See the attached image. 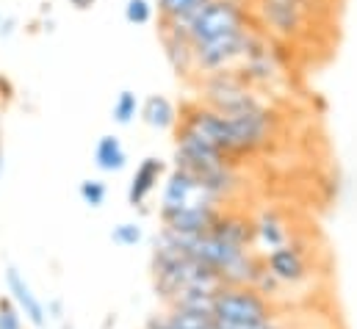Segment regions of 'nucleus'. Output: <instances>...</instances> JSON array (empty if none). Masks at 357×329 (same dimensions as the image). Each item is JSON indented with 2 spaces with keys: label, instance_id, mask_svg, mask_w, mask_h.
<instances>
[{
  "label": "nucleus",
  "instance_id": "nucleus-22",
  "mask_svg": "<svg viewBox=\"0 0 357 329\" xmlns=\"http://www.w3.org/2000/svg\"><path fill=\"white\" fill-rule=\"evenodd\" d=\"M125 20L133 25H147L153 20V3L150 0H128L125 3Z\"/></svg>",
  "mask_w": 357,
  "mask_h": 329
},
{
  "label": "nucleus",
  "instance_id": "nucleus-9",
  "mask_svg": "<svg viewBox=\"0 0 357 329\" xmlns=\"http://www.w3.org/2000/svg\"><path fill=\"white\" fill-rule=\"evenodd\" d=\"M6 291H8L11 302L20 307L22 319H25L31 327L33 329L47 327V310H45V302L33 293L31 282L25 280V274H22L17 266H6Z\"/></svg>",
  "mask_w": 357,
  "mask_h": 329
},
{
  "label": "nucleus",
  "instance_id": "nucleus-30",
  "mask_svg": "<svg viewBox=\"0 0 357 329\" xmlns=\"http://www.w3.org/2000/svg\"><path fill=\"white\" fill-rule=\"evenodd\" d=\"M59 329H78V327H75L73 321H61V324H59Z\"/></svg>",
  "mask_w": 357,
  "mask_h": 329
},
{
  "label": "nucleus",
  "instance_id": "nucleus-4",
  "mask_svg": "<svg viewBox=\"0 0 357 329\" xmlns=\"http://www.w3.org/2000/svg\"><path fill=\"white\" fill-rule=\"evenodd\" d=\"M205 105L225 114V116H236L244 114L255 105H261L264 100L252 91V86L244 81L236 70H225V72H213L205 75Z\"/></svg>",
  "mask_w": 357,
  "mask_h": 329
},
{
  "label": "nucleus",
  "instance_id": "nucleus-28",
  "mask_svg": "<svg viewBox=\"0 0 357 329\" xmlns=\"http://www.w3.org/2000/svg\"><path fill=\"white\" fill-rule=\"evenodd\" d=\"M258 329H288L280 319H274V321H268V324H264V327H258Z\"/></svg>",
  "mask_w": 357,
  "mask_h": 329
},
{
  "label": "nucleus",
  "instance_id": "nucleus-11",
  "mask_svg": "<svg viewBox=\"0 0 357 329\" xmlns=\"http://www.w3.org/2000/svg\"><path fill=\"white\" fill-rule=\"evenodd\" d=\"M164 169H167V164L161 158H144L136 166L130 185H128V205L130 208H142L147 202V197L158 188V183L164 177Z\"/></svg>",
  "mask_w": 357,
  "mask_h": 329
},
{
  "label": "nucleus",
  "instance_id": "nucleus-12",
  "mask_svg": "<svg viewBox=\"0 0 357 329\" xmlns=\"http://www.w3.org/2000/svg\"><path fill=\"white\" fill-rule=\"evenodd\" d=\"M288 241H294V236L288 230V222L277 211L266 208V211H261L255 216V247L264 249V254L285 247Z\"/></svg>",
  "mask_w": 357,
  "mask_h": 329
},
{
  "label": "nucleus",
  "instance_id": "nucleus-20",
  "mask_svg": "<svg viewBox=\"0 0 357 329\" xmlns=\"http://www.w3.org/2000/svg\"><path fill=\"white\" fill-rule=\"evenodd\" d=\"M22 321H25V319H22L20 307L11 302V296H8V293L0 296V329H25Z\"/></svg>",
  "mask_w": 357,
  "mask_h": 329
},
{
  "label": "nucleus",
  "instance_id": "nucleus-5",
  "mask_svg": "<svg viewBox=\"0 0 357 329\" xmlns=\"http://www.w3.org/2000/svg\"><path fill=\"white\" fill-rule=\"evenodd\" d=\"M255 36L258 33L252 28V31H238V33H227V36L211 39L205 45H197L194 47V70H199L205 75L233 70L236 61H244V56L250 53Z\"/></svg>",
  "mask_w": 357,
  "mask_h": 329
},
{
  "label": "nucleus",
  "instance_id": "nucleus-1",
  "mask_svg": "<svg viewBox=\"0 0 357 329\" xmlns=\"http://www.w3.org/2000/svg\"><path fill=\"white\" fill-rule=\"evenodd\" d=\"M252 17L238 0H211L202 6L191 20L183 22H161V31H169L180 39H185L191 47L205 45L211 39L238 33V31H252Z\"/></svg>",
  "mask_w": 357,
  "mask_h": 329
},
{
  "label": "nucleus",
  "instance_id": "nucleus-29",
  "mask_svg": "<svg viewBox=\"0 0 357 329\" xmlns=\"http://www.w3.org/2000/svg\"><path fill=\"white\" fill-rule=\"evenodd\" d=\"M3 169H6V153H3V141H0V174H3Z\"/></svg>",
  "mask_w": 357,
  "mask_h": 329
},
{
  "label": "nucleus",
  "instance_id": "nucleus-23",
  "mask_svg": "<svg viewBox=\"0 0 357 329\" xmlns=\"http://www.w3.org/2000/svg\"><path fill=\"white\" fill-rule=\"evenodd\" d=\"M45 310H47V321H56V324H61V321H67V307H64V302H61L59 296H53V299H47V305H45Z\"/></svg>",
  "mask_w": 357,
  "mask_h": 329
},
{
  "label": "nucleus",
  "instance_id": "nucleus-19",
  "mask_svg": "<svg viewBox=\"0 0 357 329\" xmlns=\"http://www.w3.org/2000/svg\"><path fill=\"white\" fill-rule=\"evenodd\" d=\"M142 238H144V230L136 222H122L111 230V241L116 247H136V244H142Z\"/></svg>",
  "mask_w": 357,
  "mask_h": 329
},
{
  "label": "nucleus",
  "instance_id": "nucleus-16",
  "mask_svg": "<svg viewBox=\"0 0 357 329\" xmlns=\"http://www.w3.org/2000/svg\"><path fill=\"white\" fill-rule=\"evenodd\" d=\"M167 319L172 329H211L216 324L211 310H194V307H167Z\"/></svg>",
  "mask_w": 357,
  "mask_h": 329
},
{
  "label": "nucleus",
  "instance_id": "nucleus-31",
  "mask_svg": "<svg viewBox=\"0 0 357 329\" xmlns=\"http://www.w3.org/2000/svg\"><path fill=\"white\" fill-rule=\"evenodd\" d=\"M211 329H225V327H222V324H213V327H211Z\"/></svg>",
  "mask_w": 357,
  "mask_h": 329
},
{
  "label": "nucleus",
  "instance_id": "nucleus-18",
  "mask_svg": "<svg viewBox=\"0 0 357 329\" xmlns=\"http://www.w3.org/2000/svg\"><path fill=\"white\" fill-rule=\"evenodd\" d=\"M142 111V105H139V97L133 94V91H122L116 100H114V108H111V119L116 122V125H130L133 119H136V114Z\"/></svg>",
  "mask_w": 357,
  "mask_h": 329
},
{
  "label": "nucleus",
  "instance_id": "nucleus-32",
  "mask_svg": "<svg viewBox=\"0 0 357 329\" xmlns=\"http://www.w3.org/2000/svg\"><path fill=\"white\" fill-rule=\"evenodd\" d=\"M0 22H3V17H0Z\"/></svg>",
  "mask_w": 357,
  "mask_h": 329
},
{
  "label": "nucleus",
  "instance_id": "nucleus-27",
  "mask_svg": "<svg viewBox=\"0 0 357 329\" xmlns=\"http://www.w3.org/2000/svg\"><path fill=\"white\" fill-rule=\"evenodd\" d=\"M70 3H73V6L78 8V11H86V8H91V6L97 3V0H70Z\"/></svg>",
  "mask_w": 357,
  "mask_h": 329
},
{
  "label": "nucleus",
  "instance_id": "nucleus-24",
  "mask_svg": "<svg viewBox=\"0 0 357 329\" xmlns=\"http://www.w3.org/2000/svg\"><path fill=\"white\" fill-rule=\"evenodd\" d=\"M142 329H172V324H169L167 313H153V316H147V321L142 324Z\"/></svg>",
  "mask_w": 357,
  "mask_h": 329
},
{
  "label": "nucleus",
  "instance_id": "nucleus-2",
  "mask_svg": "<svg viewBox=\"0 0 357 329\" xmlns=\"http://www.w3.org/2000/svg\"><path fill=\"white\" fill-rule=\"evenodd\" d=\"M213 319L225 329H258L280 319L274 302L255 288L225 285L213 299Z\"/></svg>",
  "mask_w": 357,
  "mask_h": 329
},
{
  "label": "nucleus",
  "instance_id": "nucleus-6",
  "mask_svg": "<svg viewBox=\"0 0 357 329\" xmlns=\"http://www.w3.org/2000/svg\"><path fill=\"white\" fill-rule=\"evenodd\" d=\"M225 208L219 205H205V202H194V205H183L175 211H158V219L167 230L178 233V236H188V238H197V236H205L213 230L219 213Z\"/></svg>",
  "mask_w": 357,
  "mask_h": 329
},
{
  "label": "nucleus",
  "instance_id": "nucleus-3",
  "mask_svg": "<svg viewBox=\"0 0 357 329\" xmlns=\"http://www.w3.org/2000/svg\"><path fill=\"white\" fill-rule=\"evenodd\" d=\"M227 119H230V128H233V158H236V164L241 158L264 153L271 144V139L277 136V114L268 108L266 102H261V105H255L244 114L227 116Z\"/></svg>",
  "mask_w": 357,
  "mask_h": 329
},
{
  "label": "nucleus",
  "instance_id": "nucleus-10",
  "mask_svg": "<svg viewBox=\"0 0 357 329\" xmlns=\"http://www.w3.org/2000/svg\"><path fill=\"white\" fill-rule=\"evenodd\" d=\"M194 202L213 205V202L202 194L197 177H194L191 171H185V169H178V166H175V169L169 171L167 183H164V194H161V205H158V211H175V208L194 205Z\"/></svg>",
  "mask_w": 357,
  "mask_h": 329
},
{
  "label": "nucleus",
  "instance_id": "nucleus-21",
  "mask_svg": "<svg viewBox=\"0 0 357 329\" xmlns=\"http://www.w3.org/2000/svg\"><path fill=\"white\" fill-rule=\"evenodd\" d=\"M78 194H81V199H84L89 208H100V205L105 202V197H108V188H105L102 180H84V183L78 185Z\"/></svg>",
  "mask_w": 357,
  "mask_h": 329
},
{
  "label": "nucleus",
  "instance_id": "nucleus-26",
  "mask_svg": "<svg viewBox=\"0 0 357 329\" xmlns=\"http://www.w3.org/2000/svg\"><path fill=\"white\" fill-rule=\"evenodd\" d=\"M0 97L3 100H11L14 97V86H11V81L6 75H0Z\"/></svg>",
  "mask_w": 357,
  "mask_h": 329
},
{
  "label": "nucleus",
  "instance_id": "nucleus-17",
  "mask_svg": "<svg viewBox=\"0 0 357 329\" xmlns=\"http://www.w3.org/2000/svg\"><path fill=\"white\" fill-rule=\"evenodd\" d=\"M211 0H155L161 22H183L191 20L202 6H208Z\"/></svg>",
  "mask_w": 357,
  "mask_h": 329
},
{
  "label": "nucleus",
  "instance_id": "nucleus-25",
  "mask_svg": "<svg viewBox=\"0 0 357 329\" xmlns=\"http://www.w3.org/2000/svg\"><path fill=\"white\" fill-rule=\"evenodd\" d=\"M14 28H17V20H14V17H3V22H0V36H3V39L11 36Z\"/></svg>",
  "mask_w": 357,
  "mask_h": 329
},
{
  "label": "nucleus",
  "instance_id": "nucleus-8",
  "mask_svg": "<svg viewBox=\"0 0 357 329\" xmlns=\"http://www.w3.org/2000/svg\"><path fill=\"white\" fill-rule=\"evenodd\" d=\"M305 6L307 3H294V0H261L258 14L277 36L296 39L305 33V25H307Z\"/></svg>",
  "mask_w": 357,
  "mask_h": 329
},
{
  "label": "nucleus",
  "instance_id": "nucleus-7",
  "mask_svg": "<svg viewBox=\"0 0 357 329\" xmlns=\"http://www.w3.org/2000/svg\"><path fill=\"white\" fill-rule=\"evenodd\" d=\"M266 257V268L268 274L285 288H291V285H302L305 280H310V274H313V268H310V254H307V249L302 247L299 241H288L285 247L274 249V252H268L264 254Z\"/></svg>",
  "mask_w": 357,
  "mask_h": 329
},
{
  "label": "nucleus",
  "instance_id": "nucleus-13",
  "mask_svg": "<svg viewBox=\"0 0 357 329\" xmlns=\"http://www.w3.org/2000/svg\"><path fill=\"white\" fill-rule=\"evenodd\" d=\"M142 119H144V125H150V128H155V130H169V128H175L178 125V108H175V102L169 100V97H164V94H150L144 102H142Z\"/></svg>",
  "mask_w": 357,
  "mask_h": 329
},
{
  "label": "nucleus",
  "instance_id": "nucleus-14",
  "mask_svg": "<svg viewBox=\"0 0 357 329\" xmlns=\"http://www.w3.org/2000/svg\"><path fill=\"white\" fill-rule=\"evenodd\" d=\"M94 166L100 171H122L128 166V153L116 136H102L94 147Z\"/></svg>",
  "mask_w": 357,
  "mask_h": 329
},
{
  "label": "nucleus",
  "instance_id": "nucleus-15",
  "mask_svg": "<svg viewBox=\"0 0 357 329\" xmlns=\"http://www.w3.org/2000/svg\"><path fill=\"white\" fill-rule=\"evenodd\" d=\"M161 42H164V50H167V59L169 64L178 70V75H188L194 70V47L180 39L169 31H161Z\"/></svg>",
  "mask_w": 357,
  "mask_h": 329
}]
</instances>
